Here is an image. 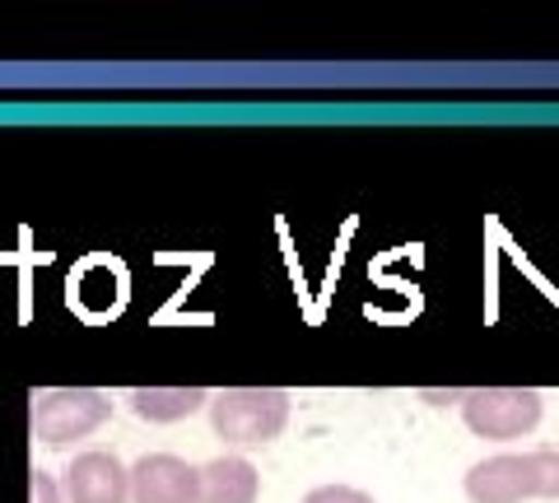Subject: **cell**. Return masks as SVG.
Returning <instances> with one entry per match:
<instances>
[{
    "label": "cell",
    "mask_w": 559,
    "mask_h": 503,
    "mask_svg": "<svg viewBox=\"0 0 559 503\" xmlns=\"http://www.w3.org/2000/svg\"><path fill=\"white\" fill-rule=\"evenodd\" d=\"M462 420L476 439L513 443L540 424V392L536 387H476L462 396Z\"/></svg>",
    "instance_id": "obj_4"
},
{
    "label": "cell",
    "mask_w": 559,
    "mask_h": 503,
    "mask_svg": "<svg viewBox=\"0 0 559 503\" xmlns=\"http://www.w3.org/2000/svg\"><path fill=\"white\" fill-rule=\"evenodd\" d=\"M304 503H373V494L355 490V484H318L304 494Z\"/></svg>",
    "instance_id": "obj_9"
},
{
    "label": "cell",
    "mask_w": 559,
    "mask_h": 503,
    "mask_svg": "<svg viewBox=\"0 0 559 503\" xmlns=\"http://www.w3.org/2000/svg\"><path fill=\"white\" fill-rule=\"evenodd\" d=\"M28 503H66L57 476L43 471V466H33V471H28Z\"/></svg>",
    "instance_id": "obj_10"
},
{
    "label": "cell",
    "mask_w": 559,
    "mask_h": 503,
    "mask_svg": "<svg viewBox=\"0 0 559 503\" xmlns=\"http://www.w3.org/2000/svg\"><path fill=\"white\" fill-rule=\"evenodd\" d=\"M61 494L66 503H131V471L117 462V453L90 447L66 466Z\"/></svg>",
    "instance_id": "obj_6"
},
{
    "label": "cell",
    "mask_w": 559,
    "mask_h": 503,
    "mask_svg": "<svg viewBox=\"0 0 559 503\" xmlns=\"http://www.w3.org/2000/svg\"><path fill=\"white\" fill-rule=\"evenodd\" d=\"M261 476L242 453H224L201 466V503H257Z\"/></svg>",
    "instance_id": "obj_7"
},
{
    "label": "cell",
    "mask_w": 559,
    "mask_h": 503,
    "mask_svg": "<svg viewBox=\"0 0 559 503\" xmlns=\"http://www.w3.org/2000/svg\"><path fill=\"white\" fill-rule=\"evenodd\" d=\"M210 429L229 447H266L289 424L285 387H224L210 396Z\"/></svg>",
    "instance_id": "obj_2"
},
{
    "label": "cell",
    "mask_w": 559,
    "mask_h": 503,
    "mask_svg": "<svg viewBox=\"0 0 559 503\" xmlns=\"http://www.w3.org/2000/svg\"><path fill=\"white\" fill-rule=\"evenodd\" d=\"M201 406H210V392L201 387H135L131 392V410L150 424H173L197 415Z\"/></svg>",
    "instance_id": "obj_8"
},
{
    "label": "cell",
    "mask_w": 559,
    "mask_h": 503,
    "mask_svg": "<svg viewBox=\"0 0 559 503\" xmlns=\"http://www.w3.org/2000/svg\"><path fill=\"white\" fill-rule=\"evenodd\" d=\"M112 415L108 392L98 387H51L33 396V439L47 447H66L90 433Z\"/></svg>",
    "instance_id": "obj_3"
},
{
    "label": "cell",
    "mask_w": 559,
    "mask_h": 503,
    "mask_svg": "<svg viewBox=\"0 0 559 503\" xmlns=\"http://www.w3.org/2000/svg\"><path fill=\"white\" fill-rule=\"evenodd\" d=\"M471 503H527L559 499V447H532V453H499L466 471Z\"/></svg>",
    "instance_id": "obj_1"
},
{
    "label": "cell",
    "mask_w": 559,
    "mask_h": 503,
    "mask_svg": "<svg viewBox=\"0 0 559 503\" xmlns=\"http://www.w3.org/2000/svg\"><path fill=\"white\" fill-rule=\"evenodd\" d=\"M131 503H201V466L173 453H145L131 466Z\"/></svg>",
    "instance_id": "obj_5"
}]
</instances>
